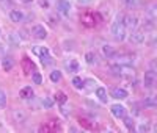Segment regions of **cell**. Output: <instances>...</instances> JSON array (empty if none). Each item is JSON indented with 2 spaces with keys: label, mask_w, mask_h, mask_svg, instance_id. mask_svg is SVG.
I'll list each match as a JSON object with an SVG mask.
<instances>
[{
  "label": "cell",
  "mask_w": 157,
  "mask_h": 133,
  "mask_svg": "<svg viewBox=\"0 0 157 133\" xmlns=\"http://www.w3.org/2000/svg\"><path fill=\"white\" fill-rule=\"evenodd\" d=\"M137 130H138L140 133H143V131H149V124H148V122H141V124L137 127Z\"/></svg>",
  "instance_id": "obj_29"
},
{
  "label": "cell",
  "mask_w": 157,
  "mask_h": 133,
  "mask_svg": "<svg viewBox=\"0 0 157 133\" xmlns=\"http://www.w3.org/2000/svg\"><path fill=\"white\" fill-rule=\"evenodd\" d=\"M77 2H78V3H82V5H86V3L91 2V0H77Z\"/></svg>",
  "instance_id": "obj_31"
},
{
  "label": "cell",
  "mask_w": 157,
  "mask_h": 133,
  "mask_svg": "<svg viewBox=\"0 0 157 133\" xmlns=\"http://www.w3.org/2000/svg\"><path fill=\"white\" fill-rule=\"evenodd\" d=\"M30 33H32V36L36 38V39H46V38H47V30L44 28V25H41V24L33 25Z\"/></svg>",
  "instance_id": "obj_6"
},
{
  "label": "cell",
  "mask_w": 157,
  "mask_h": 133,
  "mask_svg": "<svg viewBox=\"0 0 157 133\" xmlns=\"http://www.w3.org/2000/svg\"><path fill=\"white\" fill-rule=\"evenodd\" d=\"M0 66H2V69L5 72H8V71H11L13 68H14V60H13L11 57H3L2 61H0Z\"/></svg>",
  "instance_id": "obj_13"
},
{
  "label": "cell",
  "mask_w": 157,
  "mask_h": 133,
  "mask_svg": "<svg viewBox=\"0 0 157 133\" xmlns=\"http://www.w3.org/2000/svg\"><path fill=\"white\" fill-rule=\"evenodd\" d=\"M57 11L63 16H69L71 13V3L68 0H57Z\"/></svg>",
  "instance_id": "obj_8"
},
{
  "label": "cell",
  "mask_w": 157,
  "mask_h": 133,
  "mask_svg": "<svg viewBox=\"0 0 157 133\" xmlns=\"http://www.w3.org/2000/svg\"><path fill=\"white\" fill-rule=\"evenodd\" d=\"M143 105H145L146 108H154V106L157 105V100H155V97H154V96H149V97H146V99H145Z\"/></svg>",
  "instance_id": "obj_20"
},
{
  "label": "cell",
  "mask_w": 157,
  "mask_h": 133,
  "mask_svg": "<svg viewBox=\"0 0 157 133\" xmlns=\"http://www.w3.org/2000/svg\"><path fill=\"white\" fill-rule=\"evenodd\" d=\"M0 33H2V30H0Z\"/></svg>",
  "instance_id": "obj_33"
},
{
  "label": "cell",
  "mask_w": 157,
  "mask_h": 133,
  "mask_svg": "<svg viewBox=\"0 0 157 133\" xmlns=\"http://www.w3.org/2000/svg\"><path fill=\"white\" fill-rule=\"evenodd\" d=\"M155 82H157L155 72H154L152 69H151V71H146V72H145V77H143V86L148 88V89H152L154 85H155Z\"/></svg>",
  "instance_id": "obj_4"
},
{
  "label": "cell",
  "mask_w": 157,
  "mask_h": 133,
  "mask_svg": "<svg viewBox=\"0 0 157 133\" xmlns=\"http://www.w3.org/2000/svg\"><path fill=\"white\" fill-rule=\"evenodd\" d=\"M19 2H22V3H30V2H33V0H19Z\"/></svg>",
  "instance_id": "obj_32"
},
{
  "label": "cell",
  "mask_w": 157,
  "mask_h": 133,
  "mask_svg": "<svg viewBox=\"0 0 157 133\" xmlns=\"http://www.w3.org/2000/svg\"><path fill=\"white\" fill-rule=\"evenodd\" d=\"M8 41H10V44H11V46H19L22 39H21L19 33L13 31V33H10V35H8Z\"/></svg>",
  "instance_id": "obj_17"
},
{
  "label": "cell",
  "mask_w": 157,
  "mask_h": 133,
  "mask_svg": "<svg viewBox=\"0 0 157 133\" xmlns=\"http://www.w3.org/2000/svg\"><path fill=\"white\" fill-rule=\"evenodd\" d=\"M55 100L60 102V103H64V102H66V94H64V92H61V91H58L57 94H55Z\"/></svg>",
  "instance_id": "obj_26"
},
{
  "label": "cell",
  "mask_w": 157,
  "mask_h": 133,
  "mask_svg": "<svg viewBox=\"0 0 157 133\" xmlns=\"http://www.w3.org/2000/svg\"><path fill=\"white\" fill-rule=\"evenodd\" d=\"M110 31H112V36L116 39V41H124L126 39V27H124V22H123V14H118L115 17V20L112 22V27H110Z\"/></svg>",
  "instance_id": "obj_1"
},
{
  "label": "cell",
  "mask_w": 157,
  "mask_h": 133,
  "mask_svg": "<svg viewBox=\"0 0 157 133\" xmlns=\"http://www.w3.org/2000/svg\"><path fill=\"white\" fill-rule=\"evenodd\" d=\"M32 80H33V83H36V85H41L43 83V77H41V74H38V72H33Z\"/></svg>",
  "instance_id": "obj_27"
},
{
  "label": "cell",
  "mask_w": 157,
  "mask_h": 133,
  "mask_svg": "<svg viewBox=\"0 0 157 133\" xmlns=\"http://www.w3.org/2000/svg\"><path fill=\"white\" fill-rule=\"evenodd\" d=\"M19 96H21L22 99H32V97H33V89H32V86L22 88L21 92H19Z\"/></svg>",
  "instance_id": "obj_18"
},
{
  "label": "cell",
  "mask_w": 157,
  "mask_h": 133,
  "mask_svg": "<svg viewBox=\"0 0 157 133\" xmlns=\"http://www.w3.org/2000/svg\"><path fill=\"white\" fill-rule=\"evenodd\" d=\"M33 52L39 57V60H41V63H43L44 66L52 64V57H50V53H49V49H47V47H35Z\"/></svg>",
  "instance_id": "obj_2"
},
{
  "label": "cell",
  "mask_w": 157,
  "mask_h": 133,
  "mask_svg": "<svg viewBox=\"0 0 157 133\" xmlns=\"http://www.w3.org/2000/svg\"><path fill=\"white\" fill-rule=\"evenodd\" d=\"M96 97L102 102V103H107V89L105 88H102V86H99V88H96Z\"/></svg>",
  "instance_id": "obj_16"
},
{
  "label": "cell",
  "mask_w": 157,
  "mask_h": 133,
  "mask_svg": "<svg viewBox=\"0 0 157 133\" xmlns=\"http://www.w3.org/2000/svg\"><path fill=\"white\" fill-rule=\"evenodd\" d=\"M121 3L127 9H134V8L138 6V0H121Z\"/></svg>",
  "instance_id": "obj_19"
},
{
  "label": "cell",
  "mask_w": 157,
  "mask_h": 133,
  "mask_svg": "<svg viewBox=\"0 0 157 133\" xmlns=\"http://www.w3.org/2000/svg\"><path fill=\"white\" fill-rule=\"evenodd\" d=\"M85 60H86L88 64H96V63H98V60H96V53H94V52H86Z\"/></svg>",
  "instance_id": "obj_21"
},
{
  "label": "cell",
  "mask_w": 157,
  "mask_h": 133,
  "mask_svg": "<svg viewBox=\"0 0 157 133\" xmlns=\"http://www.w3.org/2000/svg\"><path fill=\"white\" fill-rule=\"evenodd\" d=\"M64 68H66V71L68 72H71V74H75V72H78V69H80V66H78V61L77 60H66L64 61Z\"/></svg>",
  "instance_id": "obj_11"
},
{
  "label": "cell",
  "mask_w": 157,
  "mask_h": 133,
  "mask_svg": "<svg viewBox=\"0 0 157 133\" xmlns=\"http://www.w3.org/2000/svg\"><path fill=\"white\" fill-rule=\"evenodd\" d=\"M115 60L118 64H123V66H132V63L135 61L134 55H129V53H121V55H115Z\"/></svg>",
  "instance_id": "obj_7"
},
{
  "label": "cell",
  "mask_w": 157,
  "mask_h": 133,
  "mask_svg": "<svg viewBox=\"0 0 157 133\" xmlns=\"http://www.w3.org/2000/svg\"><path fill=\"white\" fill-rule=\"evenodd\" d=\"M101 50H102V55L105 57L107 60H112V58H115V55H116V50H115L112 46H109V44H104Z\"/></svg>",
  "instance_id": "obj_14"
},
{
  "label": "cell",
  "mask_w": 157,
  "mask_h": 133,
  "mask_svg": "<svg viewBox=\"0 0 157 133\" xmlns=\"http://www.w3.org/2000/svg\"><path fill=\"white\" fill-rule=\"evenodd\" d=\"M110 111H112V114L116 119H123L126 116V106L121 105V103H115V105L110 106Z\"/></svg>",
  "instance_id": "obj_9"
},
{
  "label": "cell",
  "mask_w": 157,
  "mask_h": 133,
  "mask_svg": "<svg viewBox=\"0 0 157 133\" xmlns=\"http://www.w3.org/2000/svg\"><path fill=\"white\" fill-rule=\"evenodd\" d=\"M145 39H146V35L145 31H140V30H132V33L129 35V42L130 44H134V46H141L143 42H145Z\"/></svg>",
  "instance_id": "obj_3"
},
{
  "label": "cell",
  "mask_w": 157,
  "mask_h": 133,
  "mask_svg": "<svg viewBox=\"0 0 157 133\" xmlns=\"http://www.w3.org/2000/svg\"><path fill=\"white\" fill-rule=\"evenodd\" d=\"M110 96H112L113 99H116V100H124V99H127L129 92H127L124 88H113L112 92H110Z\"/></svg>",
  "instance_id": "obj_10"
},
{
  "label": "cell",
  "mask_w": 157,
  "mask_h": 133,
  "mask_svg": "<svg viewBox=\"0 0 157 133\" xmlns=\"http://www.w3.org/2000/svg\"><path fill=\"white\" fill-rule=\"evenodd\" d=\"M60 80H61V72H60V71H52V72H50V82L58 83Z\"/></svg>",
  "instance_id": "obj_24"
},
{
  "label": "cell",
  "mask_w": 157,
  "mask_h": 133,
  "mask_svg": "<svg viewBox=\"0 0 157 133\" xmlns=\"http://www.w3.org/2000/svg\"><path fill=\"white\" fill-rule=\"evenodd\" d=\"M22 66H24V71H25V74H30V71L33 69V63H32L29 58H24Z\"/></svg>",
  "instance_id": "obj_22"
},
{
  "label": "cell",
  "mask_w": 157,
  "mask_h": 133,
  "mask_svg": "<svg viewBox=\"0 0 157 133\" xmlns=\"http://www.w3.org/2000/svg\"><path fill=\"white\" fill-rule=\"evenodd\" d=\"M52 103H54V102H52L50 99H47V97L43 99V106H44V108H52Z\"/></svg>",
  "instance_id": "obj_30"
},
{
  "label": "cell",
  "mask_w": 157,
  "mask_h": 133,
  "mask_svg": "<svg viewBox=\"0 0 157 133\" xmlns=\"http://www.w3.org/2000/svg\"><path fill=\"white\" fill-rule=\"evenodd\" d=\"M10 19H11L13 22L19 24V22H22V20L25 19V14H24L21 9H11V11H10Z\"/></svg>",
  "instance_id": "obj_12"
},
{
  "label": "cell",
  "mask_w": 157,
  "mask_h": 133,
  "mask_svg": "<svg viewBox=\"0 0 157 133\" xmlns=\"http://www.w3.org/2000/svg\"><path fill=\"white\" fill-rule=\"evenodd\" d=\"M27 119V113L22 110H14L13 111V121L14 122H24Z\"/></svg>",
  "instance_id": "obj_15"
},
{
  "label": "cell",
  "mask_w": 157,
  "mask_h": 133,
  "mask_svg": "<svg viewBox=\"0 0 157 133\" xmlns=\"http://www.w3.org/2000/svg\"><path fill=\"white\" fill-rule=\"evenodd\" d=\"M5 106H6V92L0 89V110H3Z\"/></svg>",
  "instance_id": "obj_25"
},
{
  "label": "cell",
  "mask_w": 157,
  "mask_h": 133,
  "mask_svg": "<svg viewBox=\"0 0 157 133\" xmlns=\"http://www.w3.org/2000/svg\"><path fill=\"white\" fill-rule=\"evenodd\" d=\"M72 86L75 89H83V80L80 77H74L72 78Z\"/></svg>",
  "instance_id": "obj_23"
},
{
  "label": "cell",
  "mask_w": 157,
  "mask_h": 133,
  "mask_svg": "<svg viewBox=\"0 0 157 133\" xmlns=\"http://www.w3.org/2000/svg\"><path fill=\"white\" fill-rule=\"evenodd\" d=\"M123 119H124L126 127H127L129 130H132V128H134V119H132V117H127V116H124Z\"/></svg>",
  "instance_id": "obj_28"
},
{
  "label": "cell",
  "mask_w": 157,
  "mask_h": 133,
  "mask_svg": "<svg viewBox=\"0 0 157 133\" xmlns=\"http://www.w3.org/2000/svg\"><path fill=\"white\" fill-rule=\"evenodd\" d=\"M123 22H124L126 30H135L137 27H138V17L134 16V14H126V16H123Z\"/></svg>",
  "instance_id": "obj_5"
}]
</instances>
